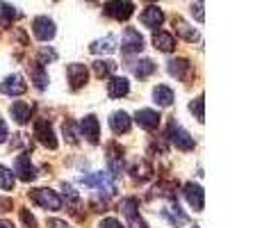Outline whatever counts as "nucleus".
Listing matches in <instances>:
<instances>
[{
	"label": "nucleus",
	"instance_id": "0eeeda50",
	"mask_svg": "<svg viewBox=\"0 0 262 228\" xmlns=\"http://www.w3.org/2000/svg\"><path fill=\"white\" fill-rule=\"evenodd\" d=\"M32 32H34V37H37L39 42H50L57 30H55V23L50 21L48 16H37L32 21Z\"/></svg>",
	"mask_w": 262,
	"mask_h": 228
},
{
	"label": "nucleus",
	"instance_id": "f03ea898",
	"mask_svg": "<svg viewBox=\"0 0 262 228\" xmlns=\"http://www.w3.org/2000/svg\"><path fill=\"white\" fill-rule=\"evenodd\" d=\"M167 137H169L171 144H173L176 149H180V151H194V146H196L194 137H191L180 123H176L173 119H171L169 126H167Z\"/></svg>",
	"mask_w": 262,
	"mask_h": 228
},
{
	"label": "nucleus",
	"instance_id": "bb28decb",
	"mask_svg": "<svg viewBox=\"0 0 262 228\" xmlns=\"http://www.w3.org/2000/svg\"><path fill=\"white\" fill-rule=\"evenodd\" d=\"M114 44H117V42H114V37L110 34V37H105V39H98V42H94V44H92V48H89V50H92V53H96V55H98V53H114V48H117Z\"/></svg>",
	"mask_w": 262,
	"mask_h": 228
},
{
	"label": "nucleus",
	"instance_id": "5701e85b",
	"mask_svg": "<svg viewBox=\"0 0 262 228\" xmlns=\"http://www.w3.org/2000/svg\"><path fill=\"white\" fill-rule=\"evenodd\" d=\"M130 69L137 78H148L150 73H155V64L150 59H139V62H130Z\"/></svg>",
	"mask_w": 262,
	"mask_h": 228
},
{
	"label": "nucleus",
	"instance_id": "a878e982",
	"mask_svg": "<svg viewBox=\"0 0 262 228\" xmlns=\"http://www.w3.org/2000/svg\"><path fill=\"white\" fill-rule=\"evenodd\" d=\"M114 71H117V64H114L112 59H98V62H94V73L98 75V78H107Z\"/></svg>",
	"mask_w": 262,
	"mask_h": 228
},
{
	"label": "nucleus",
	"instance_id": "aec40b11",
	"mask_svg": "<svg viewBox=\"0 0 262 228\" xmlns=\"http://www.w3.org/2000/svg\"><path fill=\"white\" fill-rule=\"evenodd\" d=\"M153 44H155V48L162 50V53H171V50L176 48V39L171 32H155Z\"/></svg>",
	"mask_w": 262,
	"mask_h": 228
},
{
	"label": "nucleus",
	"instance_id": "72a5a7b5",
	"mask_svg": "<svg viewBox=\"0 0 262 228\" xmlns=\"http://www.w3.org/2000/svg\"><path fill=\"white\" fill-rule=\"evenodd\" d=\"M57 57V53H55L53 48H41L39 50V64H46V62H53V59Z\"/></svg>",
	"mask_w": 262,
	"mask_h": 228
},
{
	"label": "nucleus",
	"instance_id": "c9c22d12",
	"mask_svg": "<svg viewBox=\"0 0 262 228\" xmlns=\"http://www.w3.org/2000/svg\"><path fill=\"white\" fill-rule=\"evenodd\" d=\"M191 14H194V16H196V21H199V23H203V0H196V3L194 5H191Z\"/></svg>",
	"mask_w": 262,
	"mask_h": 228
},
{
	"label": "nucleus",
	"instance_id": "e433bc0d",
	"mask_svg": "<svg viewBox=\"0 0 262 228\" xmlns=\"http://www.w3.org/2000/svg\"><path fill=\"white\" fill-rule=\"evenodd\" d=\"M98 228H125V226L121 224L119 219H114V217H107V219L100 221V226H98Z\"/></svg>",
	"mask_w": 262,
	"mask_h": 228
},
{
	"label": "nucleus",
	"instance_id": "ddd939ff",
	"mask_svg": "<svg viewBox=\"0 0 262 228\" xmlns=\"http://www.w3.org/2000/svg\"><path fill=\"white\" fill-rule=\"evenodd\" d=\"M16 174H18V178L25 180V182H30V180L37 178V169L32 167V162H30V155L28 153H21L16 158Z\"/></svg>",
	"mask_w": 262,
	"mask_h": 228
},
{
	"label": "nucleus",
	"instance_id": "9b49d317",
	"mask_svg": "<svg viewBox=\"0 0 262 228\" xmlns=\"http://www.w3.org/2000/svg\"><path fill=\"white\" fill-rule=\"evenodd\" d=\"M185 199H187V203L194 208L196 212H201L203 210V203H205V196H203V190H201L199 185H194V182H187L185 185Z\"/></svg>",
	"mask_w": 262,
	"mask_h": 228
},
{
	"label": "nucleus",
	"instance_id": "7ed1b4c3",
	"mask_svg": "<svg viewBox=\"0 0 262 228\" xmlns=\"http://www.w3.org/2000/svg\"><path fill=\"white\" fill-rule=\"evenodd\" d=\"M103 12L114 21H128L135 12V5L130 0H110V3H105Z\"/></svg>",
	"mask_w": 262,
	"mask_h": 228
},
{
	"label": "nucleus",
	"instance_id": "c85d7f7f",
	"mask_svg": "<svg viewBox=\"0 0 262 228\" xmlns=\"http://www.w3.org/2000/svg\"><path fill=\"white\" fill-rule=\"evenodd\" d=\"M137 210H139V201L135 199V196H128V199L121 201V212H123L125 217L137 215Z\"/></svg>",
	"mask_w": 262,
	"mask_h": 228
},
{
	"label": "nucleus",
	"instance_id": "ea45409f",
	"mask_svg": "<svg viewBox=\"0 0 262 228\" xmlns=\"http://www.w3.org/2000/svg\"><path fill=\"white\" fill-rule=\"evenodd\" d=\"M48 226L50 228H69L67 221H59V219H48Z\"/></svg>",
	"mask_w": 262,
	"mask_h": 228
},
{
	"label": "nucleus",
	"instance_id": "c756f323",
	"mask_svg": "<svg viewBox=\"0 0 262 228\" xmlns=\"http://www.w3.org/2000/svg\"><path fill=\"white\" fill-rule=\"evenodd\" d=\"M0 190H14V174L0 164Z\"/></svg>",
	"mask_w": 262,
	"mask_h": 228
},
{
	"label": "nucleus",
	"instance_id": "cd10ccee",
	"mask_svg": "<svg viewBox=\"0 0 262 228\" xmlns=\"http://www.w3.org/2000/svg\"><path fill=\"white\" fill-rule=\"evenodd\" d=\"M32 80H34V85H37V89H46L48 87V75H46V71H43V64H34L32 69Z\"/></svg>",
	"mask_w": 262,
	"mask_h": 228
},
{
	"label": "nucleus",
	"instance_id": "1a4fd4ad",
	"mask_svg": "<svg viewBox=\"0 0 262 228\" xmlns=\"http://www.w3.org/2000/svg\"><path fill=\"white\" fill-rule=\"evenodd\" d=\"M67 75H69V82H71V89H80V87H84V82H87L89 71L84 64H69Z\"/></svg>",
	"mask_w": 262,
	"mask_h": 228
},
{
	"label": "nucleus",
	"instance_id": "f257e3e1",
	"mask_svg": "<svg viewBox=\"0 0 262 228\" xmlns=\"http://www.w3.org/2000/svg\"><path fill=\"white\" fill-rule=\"evenodd\" d=\"M80 180H82L87 187H94L98 194H105V196H112L114 192H117V182H114L112 174H103V171H98V174L82 176Z\"/></svg>",
	"mask_w": 262,
	"mask_h": 228
},
{
	"label": "nucleus",
	"instance_id": "a211bd4d",
	"mask_svg": "<svg viewBox=\"0 0 262 228\" xmlns=\"http://www.w3.org/2000/svg\"><path fill=\"white\" fill-rule=\"evenodd\" d=\"M130 82L125 78H110L107 82V94L110 98H121V96H128Z\"/></svg>",
	"mask_w": 262,
	"mask_h": 228
},
{
	"label": "nucleus",
	"instance_id": "6ab92c4d",
	"mask_svg": "<svg viewBox=\"0 0 262 228\" xmlns=\"http://www.w3.org/2000/svg\"><path fill=\"white\" fill-rule=\"evenodd\" d=\"M12 119L16 121V123H28V121L32 119V105L23 103V100H16V103L12 105Z\"/></svg>",
	"mask_w": 262,
	"mask_h": 228
},
{
	"label": "nucleus",
	"instance_id": "39448f33",
	"mask_svg": "<svg viewBox=\"0 0 262 228\" xmlns=\"http://www.w3.org/2000/svg\"><path fill=\"white\" fill-rule=\"evenodd\" d=\"M121 50L123 53H142L144 50V37L135 28H125L123 37H121Z\"/></svg>",
	"mask_w": 262,
	"mask_h": 228
},
{
	"label": "nucleus",
	"instance_id": "6e6552de",
	"mask_svg": "<svg viewBox=\"0 0 262 228\" xmlns=\"http://www.w3.org/2000/svg\"><path fill=\"white\" fill-rule=\"evenodd\" d=\"M25 89H28V85H25L23 75H18V73L7 75V78L3 80V85H0V91H3L5 96H21V94H25Z\"/></svg>",
	"mask_w": 262,
	"mask_h": 228
},
{
	"label": "nucleus",
	"instance_id": "f8f14e48",
	"mask_svg": "<svg viewBox=\"0 0 262 228\" xmlns=\"http://www.w3.org/2000/svg\"><path fill=\"white\" fill-rule=\"evenodd\" d=\"M160 119H162V116L155 112V110H148V108L137 110V114H135V121H137L144 130H155L160 126Z\"/></svg>",
	"mask_w": 262,
	"mask_h": 228
},
{
	"label": "nucleus",
	"instance_id": "9d476101",
	"mask_svg": "<svg viewBox=\"0 0 262 228\" xmlns=\"http://www.w3.org/2000/svg\"><path fill=\"white\" fill-rule=\"evenodd\" d=\"M80 130H82V135L87 137L92 144H98V137H100V123L98 119H96L94 114H87L82 121H80Z\"/></svg>",
	"mask_w": 262,
	"mask_h": 228
},
{
	"label": "nucleus",
	"instance_id": "a19ab883",
	"mask_svg": "<svg viewBox=\"0 0 262 228\" xmlns=\"http://www.w3.org/2000/svg\"><path fill=\"white\" fill-rule=\"evenodd\" d=\"M12 208V201L9 199H0V212H7Z\"/></svg>",
	"mask_w": 262,
	"mask_h": 228
},
{
	"label": "nucleus",
	"instance_id": "37998d69",
	"mask_svg": "<svg viewBox=\"0 0 262 228\" xmlns=\"http://www.w3.org/2000/svg\"><path fill=\"white\" fill-rule=\"evenodd\" d=\"M194 228H199V226H194Z\"/></svg>",
	"mask_w": 262,
	"mask_h": 228
},
{
	"label": "nucleus",
	"instance_id": "7c9ffc66",
	"mask_svg": "<svg viewBox=\"0 0 262 228\" xmlns=\"http://www.w3.org/2000/svg\"><path fill=\"white\" fill-rule=\"evenodd\" d=\"M189 110L196 114V119L203 123V119H205V100H203V96H199L196 100H191V103H189Z\"/></svg>",
	"mask_w": 262,
	"mask_h": 228
},
{
	"label": "nucleus",
	"instance_id": "79ce46f5",
	"mask_svg": "<svg viewBox=\"0 0 262 228\" xmlns=\"http://www.w3.org/2000/svg\"><path fill=\"white\" fill-rule=\"evenodd\" d=\"M0 228H14L9 221H5V219H0Z\"/></svg>",
	"mask_w": 262,
	"mask_h": 228
},
{
	"label": "nucleus",
	"instance_id": "4be33fe9",
	"mask_svg": "<svg viewBox=\"0 0 262 228\" xmlns=\"http://www.w3.org/2000/svg\"><path fill=\"white\" fill-rule=\"evenodd\" d=\"M130 174H133V178H135V180H148L150 176H153V167H150L146 160L135 162V164L130 167Z\"/></svg>",
	"mask_w": 262,
	"mask_h": 228
},
{
	"label": "nucleus",
	"instance_id": "20e7f679",
	"mask_svg": "<svg viewBox=\"0 0 262 228\" xmlns=\"http://www.w3.org/2000/svg\"><path fill=\"white\" fill-rule=\"evenodd\" d=\"M30 199H32L37 205H41L43 210H59V208H62L59 194L53 190H46V187H43V190H32L30 192Z\"/></svg>",
	"mask_w": 262,
	"mask_h": 228
},
{
	"label": "nucleus",
	"instance_id": "b1692460",
	"mask_svg": "<svg viewBox=\"0 0 262 228\" xmlns=\"http://www.w3.org/2000/svg\"><path fill=\"white\" fill-rule=\"evenodd\" d=\"M21 16V12H18L16 7H12V5L7 3H0V25L3 28H7L12 21H16V18Z\"/></svg>",
	"mask_w": 262,
	"mask_h": 228
},
{
	"label": "nucleus",
	"instance_id": "f704fd0d",
	"mask_svg": "<svg viewBox=\"0 0 262 228\" xmlns=\"http://www.w3.org/2000/svg\"><path fill=\"white\" fill-rule=\"evenodd\" d=\"M21 221L25 224V228H37V219L32 217L30 210H21Z\"/></svg>",
	"mask_w": 262,
	"mask_h": 228
},
{
	"label": "nucleus",
	"instance_id": "f3484780",
	"mask_svg": "<svg viewBox=\"0 0 262 228\" xmlns=\"http://www.w3.org/2000/svg\"><path fill=\"white\" fill-rule=\"evenodd\" d=\"M130 126H133V121L125 112H114L110 116V128H112L114 135H125L130 130Z\"/></svg>",
	"mask_w": 262,
	"mask_h": 228
},
{
	"label": "nucleus",
	"instance_id": "58836bf2",
	"mask_svg": "<svg viewBox=\"0 0 262 228\" xmlns=\"http://www.w3.org/2000/svg\"><path fill=\"white\" fill-rule=\"evenodd\" d=\"M7 139V123L3 121V116H0V144Z\"/></svg>",
	"mask_w": 262,
	"mask_h": 228
},
{
	"label": "nucleus",
	"instance_id": "393cba45",
	"mask_svg": "<svg viewBox=\"0 0 262 228\" xmlns=\"http://www.w3.org/2000/svg\"><path fill=\"white\" fill-rule=\"evenodd\" d=\"M173 28H176V32H178L183 39H187V42H196V39H199L196 30H194V28H189V25L185 23L183 18H173Z\"/></svg>",
	"mask_w": 262,
	"mask_h": 228
},
{
	"label": "nucleus",
	"instance_id": "2f4dec72",
	"mask_svg": "<svg viewBox=\"0 0 262 228\" xmlns=\"http://www.w3.org/2000/svg\"><path fill=\"white\" fill-rule=\"evenodd\" d=\"M153 192L158 196H169V199H176V185H171V182H162V185H158Z\"/></svg>",
	"mask_w": 262,
	"mask_h": 228
},
{
	"label": "nucleus",
	"instance_id": "4468645a",
	"mask_svg": "<svg viewBox=\"0 0 262 228\" xmlns=\"http://www.w3.org/2000/svg\"><path fill=\"white\" fill-rule=\"evenodd\" d=\"M160 215H162V217H164V219H167V221H169V224H171V226H176V228H180V226L189 224V217H187V215H185V212H183V210H180V208H178V205H176V203H171V205H167V208H164V210H162V212H160Z\"/></svg>",
	"mask_w": 262,
	"mask_h": 228
},
{
	"label": "nucleus",
	"instance_id": "dca6fc26",
	"mask_svg": "<svg viewBox=\"0 0 262 228\" xmlns=\"http://www.w3.org/2000/svg\"><path fill=\"white\" fill-rule=\"evenodd\" d=\"M142 23L146 25V28H150V30L160 28V25L164 23V12H162L160 7H155V5H150L148 9H144V14H142Z\"/></svg>",
	"mask_w": 262,
	"mask_h": 228
},
{
	"label": "nucleus",
	"instance_id": "423d86ee",
	"mask_svg": "<svg viewBox=\"0 0 262 228\" xmlns=\"http://www.w3.org/2000/svg\"><path fill=\"white\" fill-rule=\"evenodd\" d=\"M34 135H37V139L41 141L46 149H57V139H55L53 126H50L48 119H39L37 123H34Z\"/></svg>",
	"mask_w": 262,
	"mask_h": 228
},
{
	"label": "nucleus",
	"instance_id": "2eb2a0df",
	"mask_svg": "<svg viewBox=\"0 0 262 228\" xmlns=\"http://www.w3.org/2000/svg\"><path fill=\"white\" fill-rule=\"evenodd\" d=\"M169 73L173 75V78H178V80H189V75H191V62H189V59H185V57L171 59V62H169Z\"/></svg>",
	"mask_w": 262,
	"mask_h": 228
},
{
	"label": "nucleus",
	"instance_id": "4c0bfd02",
	"mask_svg": "<svg viewBox=\"0 0 262 228\" xmlns=\"http://www.w3.org/2000/svg\"><path fill=\"white\" fill-rule=\"evenodd\" d=\"M128 219H130V226H133V228H148V226H146V221L139 215H130Z\"/></svg>",
	"mask_w": 262,
	"mask_h": 228
},
{
	"label": "nucleus",
	"instance_id": "412c9836",
	"mask_svg": "<svg viewBox=\"0 0 262 228\" xmlns=\"http://www.w3.org/2000/svg\"><path fill=\"white\" fill-rule=\"evenodd\" d=\"M153 98L158 105H162V108H169L171 103H173V91H171L167 85H158V87L153 89Z\"/></svg>",
	"mask_w": 262,
	"mask_h": 228
},
{
	"label": "nucleus",
	"instance_id": "473e14b6",
	"mask_svg": "<svg viewBox=\"0 0 262 228\" xmlns=\"http://www.w3.org/2000/svg\"><path fill=\"white\" fill-rule=\"evenodd\" d=\"M64 135H67L69 144H78V128H75L73 121H67V123H64Z\"/></svg>",
	"mask_w": 262,
	"mask_h": 228
}]
</instances>
